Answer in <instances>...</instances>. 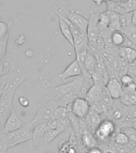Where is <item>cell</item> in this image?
<instances>
[{
    "instance_id": "1",
    "label": "cell",
    "mask_w": 136,
    "mask_h": 153,
    "mask_svg": "<svg viewBox=\"0 0 136 153\" xmlns=\"http://www.w3.org/2000/svg\"><path fill=\"white\" fill-rule=\"evenodd\" d=\"M86 78V77L82 75L68 83H64L61 85L48 88L47 90V94L49 96L50 100H58L59 98L69 93H74L79 97Z\"/></svg>"
},
{
    "instance_id": "2",
    "label": "cell",
    "mask_w": 136,
    "mask_h": 153,
    "mask_svg": "<svg viewBox=\"0 0 136 153\" xmlns=\"http://www.w3.org/2000/svg\"><path fill=\"white\" fill-rule=\"evenodd\" d=\"M34 126L31 123L25 124L23 126L14 131L5 134V138L7 141V148H13L21 143L31 140L32 139V131Z\"/></svg>"
},
{
    "instance_id": "3",
    "label": "cell",
    "mask_w": 136,
    "mask_h": 153,
    "mask_svg": "<svg viewBox=\"0 0 136 153\" xmlns=\"http://www.w3.org/2000/svg\"><path fill=\"white\" fill-rule=\"evenodd\" d=\"M117 126L112 120L110 118H104L98 124V126L94 131V136L95 137L97 142L100 141L102 143H107L112 139L115 131H117Z\"/></svg>"
},
{
    "instance_id": "4",
    "label": "cell",
    "mask_w": 136,
    "mask_h": 153,
    "mask_svg": "<svg viewBox=\"0 0 136 153\" xmlns=\"http://www.w3.org/2000/svg\"><path fill=\"white\" fill-rule=\"evenodd\" d=\"M57 107V100H50H50L40 105L36 112L35 117L31 121V124L35 127L37 124L42 123H47L52 118L53 113Z\"/></svg>"
},
{
    "instance_id": "5",
    "label": "cell",
    "mask_w": 136,
    "mask_h": 153,
    "mask_svg": "<svg viewBox=\"0 0 136 153\" xmlns=\"http://www.w3.org/2000/svg\"><path fill=\"white\" fill-rule=\"evenodd\" d=\"M56 7H58V11L59 14L67 18L71 23H73L75 26L78 28L80 29L83 32L86 33V28H87V25H88V19L84 18L83 15L79 14L78 11L75 10H72L66 8L63 6L61 5H57Z\"/></svg>"
},
{
    "instance_id": "6",
    "label": "cell",
    "mask_w": 136,
    "mask_h": 153,
    "mask_svg": "<svg viewBox=\"0 0 136 153\" xmlns=\"http://www.w3.org/2000/svg\"><path fill=\"white\" fill-rule=\"evenodd\" d=\"M15 92L2 93L0 97V125L3 127L5 122L13 110V100Z\"/></svg>"
},
{
    "instance_id": "7",
    "label": "cell",
    "mask_w": 136,
    "mask_h": 153,
    "mask_svg": "<svg viewBox=\"0 0 136 153\" xmlns=\"http://www.w3.org/2000/svg\"><path fill=\"white\" fill-rule=\"evenodd\" d=\"M74 117L79 119L86 118L91 110V105L83 97H76L67 108Z\"/></svg>"
},
{
    "instance_id": "8",
    "label": "cell",
    "mask_w": 136,
    "mask_h": 153,
    "mask_svg": "<svg viewBox=\"0 0 136 153\" xmlns=\"http://www.w3.org/2000/svg\"><path fill=\"white\" fill-rule=\"evenodd\" d=\"M29 76H26L16 70H10L7 73V82L5 85L2 93L7 92H16L19 86L28 78Z\"/></svg>"
},
{
    "instance_id": "9",
    "label": "cell",
    "mask_w": 136,
    "mask_h": 153,
    "mask_svg": "<svg viewBox=\"0 0 136 153\" xmlns=\"http://www.w3.org/2000/svg\"><path fill=\"white\" fill-rule=\"evenodd\" d=\"M128 107L129 106L123 105L119 100H114L112 108L109 113V115H110V117L109 118L115 122L116 126H122L127 112Z\"/></svg>"
},
{
    "instance_id": "10",
    "label": "cell",
    "mask_w": 136,
    "mask_h": 153,
    "mask_svg": "<svg viewBox=\"0 0 136 153\" xmlns=\"http://www.w3.org/2000/svg\"><path fill=\"white\" fill-rule=\"evenodd\" d=\"M99 11L97 13L91 12L90 19H88V25L86 28V38L90 45H92L99 36V29L98 26V19Z\"/></svg>"
},
{
    "instance_id": "11",
    "label": "cell",
    "mask_w": 136,
    "mask_h": 153,
    "mask_svg": "<svg viewBox=\"0 0 136 153\" xmlns=\"http://www.w3.org/2000/svg\"><path fill=\"white\" fill-rule=\"evenodd\" d=\"M25 123L19 118V115L17 114L15 110L13 108V110L9 115V117L5 122L4 125L2 127V132L5 134L9 133L11 131H14L15 130H18L19 128L23 126Z\"/></svg>"
},
{
    "instance_id": "12",
    "label": "cell",
    "mask_w": 136,
    "mask_h": 153,
    "mask_svg": "<svg viewBox=\"0 0 136 153\" xmlns=\"http://www.w3.org/2000/svg\"><path fill=\"white\" fill-rule=\"evenodd\" d=\"M105 87L113 100L119 99L122 92V86L120 83L119 79L116 76H111L107 81Z\"/></svg>"
},
{
    "instance_id": "13",
    "label": "cell",
    "mask_w": 136,
    "mask_h": 153,
    "mask_svg": "<svg viewBox=\"0 0 136 153\" xmlns=\"http://www.w3.org/2000/svg\"><path fill=\"white\" fill-rule=\"evenodd\" d=\"M79 76H82V71L76 59H74L73 62H71L69 65L61 74H59V77L62 81H64L65 80H67V79L70 78V77Z\"/></svg>"
},
{
    "instance_id": "14",
    "label": "cell",
    "mask_w": 136,
    "mask_h": 153,
    "mask_svg": "<svg viewBox=\"0 0 136 153\" xmlns=\"http://www.w3.org/2000/svg\"><path fill=\"white\" fill-rule=\"evenodd\" d=\"M47 123H42V124H37L34 127L33 131H32V143L35 148H37L38 146L42 145V140H43V135L47 130Z\"/></svg>"
},
{
    "instance_id": "15",
    "label": "cell",
    "mask_w": 136,
    "mask_h": 153,
    "mask_svg": "<svg viewBox=\"0 0 136 153\" xmlns=\"http://www.w3.org/2000/svg\"><path fill=\"white\" fill-rule=\"evenodd\" d=\"M103 86L95 85V84L91 86V88H89L85 96V99L90 103V105H92L93 103L100 100L103 93Z\"/></svg>"
},
{
    "instance_id": "16",
    "label": "cell",
    "mask_w": 136,
    "mask_h": 153,
    "mask_svg": "<svg viewBox=\"0 0 136 153\" xmlns=\"http://www.w3.org/2000/svg\"><path fill=\"white\" fill-rule=\"evenodd\" d=\"M57 14L58 18H59V29L61 30V33L65 38V39L71 45H74V38L72 35L71 31L70 30L69 26L67 24V22L61 18L59 14Z\"/></svg>"
},
{
    "instance_id": "17",
    "label": "cell",
    "mask_w": 136,
    "mask_h": 153,
    "mask_svg": "<svg viewBox=\"0 0 136 153\" xmlns=\"http://www.w3.org/2000/svg\"><path fill=\"white\" fill-rule=\"evenodd\" d=\"M80 136H81V138L79 141L81 142L82 146L86 150H88L89 148L98 146V142L96 140L95 137L92 134L90 133L88 131L83 132Z\"/></svg>"
},
{
    "instance_id": "18",
    "label": "cell",
    "mask_w": 136,
    "mask_h": 153,
    "mask_svg": "<svg viewBox=\"0 0 136 153\" xmlns=\"http://www.w3.org/2000/svg\"><path fill=\"white\" fill-rule=\"evenodd\" d=\"M75 50V53L82 52L85 50H88L89 43L86 34H83V35L78 36L74 38V45H73Z\"/></svg>"
},
{
    "instance_id": "19",
    "label": "cell",
    "mask_w": 136,
    "mask_h": 153,
    "mask_svg": "<svg viewBox=\"0 0 136 153\" xmlns=\"http://www.w3.org/2000/svg\"><path fill=\"white\" fill-rule=\"evenodd\" d=\"M86 119L88 121L89 126L91 127V128L94 129V131L95 130L96 128L98 126V124H100L101 121L104 119V117L98 112H95L93 110H90L88 115L86 116Z\"/></svg>"
},
{
    "instance_id": "20",
    "label": "cell",
    "mask_w": 136,
    "mask_h": 153,
    "mask_svg": "<svg viewBox=\"0 0 136 153\" xmlns=\"http://www.w3.org/2000/svg\"><path fill=\"white\" fill-rule=\"evenodd\" d=\"M119 50L120 54L129 62L130 65H131L136 59V49L134 48L123 45V46L119 47Z\"/></svg>"
},
{
    "instance_id": "21",
    "label": "cell",
    "mask_w": 136,
    "mask_h": 153,
    "mask_svg": "<svg viewBox=\"0 0 136 153\" xmlns=\"http://www.w3.org/2000/svg\"><path fill=\"white\" fill-rule=\"evenodd\" d=\"M110 40H111V44L113 45V46L119 48L125 45L127 38L122 31L115 30L111 32Z\"/></svg>"
},
{
    "instance_id": "22",
    "label": "cell",
    "mask_w": 136,
    "mask_h": 153,
    "mask_svg": "<svg viewBox=\"0 0 136 153\" xmlns=\"http://www.w3.org/2000/svg\"><path fill=\"white\" fill-rule=\"evenodd\" d=\"M131 15L132 12H127L119 15L120 29L122 33H124L133 26L131 22Z\"/></svg>"
},
{
    "instance_id": "23",
    "label": "cell",
    "mask_w": 136,
    "mask_h": 153,
    "mask_svg": "<svg viewBox=\"0 0 136 153\" xmlns=\"http://www.w3.org/2000/svg\"><path fill=\"white\" fill-rule=\"evenodd\" d=\"M106 12H107V14H108L109 19H110V23H109V26H108L109 30H110L111 32L115 30L121 31V29H120V23H119L120 14H116V13H115V12L108 11V10H107Z\"/></svg>"
},
{
    "instance_id": "24",
    "label": "cell",
    "mask_w": 136,
    "mask_h": 153,
    "mask_svg": "<svg viewBox=\"0 0 136 153\" xmlns=\"http://www.w3.org/2000/svg\"><path fill=\"white\" fill-rule=\"evenodd\" d=\"M120 130L126 133L128 138V147L132 149L134 146H136V130L131 126L123 127L121 128Z\"/></svg>"
},
{
    "instance_id": "25",
    "label": "cell",
    "mask_w": 136,
    "mask_h": 153,
    "mask_svg": "<svg viewBox=\"0 0 136 153\" xmlns=\"http://www.w3.org/2000/svg\"><path fill=\"white\" fill-rule=\"evenodd\" d=\"M59 135L60 133L57 129H50L49 128H47V130H46L45 133L43 135V140H42V144H45V145L50 144Z\"/></svg>"
},
{
    "instance_id": "26",
    "label": "cell",
    "mask_w": 136,
    "mask_h": 153,
    "mask_svg": "<svg viewBox=\"0 0 136 153\" xmlns=\"http://www.w3.org/2000/svg\"><path fill=\"white\" fill-rule=\"evenodd\" d=\"M105 2L108 11L115 12L119 14H122L126 13L122 5L120 4V2H117L116 0H106Z\"/></svg>"
},
{
    "instance_id": "27",
    "label": "cell",
    "mask_w": 136,
    "mask_h": 153,
    "mask_svg": "<svg viewBox=\"0 0 136 153\" xmlns=\"http://www.w3.org/2000/svg\"><path fill=\"white\" fill-rule=\"evenodd\" d=\"M114 143L117 145L122 146H128V138L124 131L122 130L115 131V135L112 137Z\"/></svg>"
},
{
    "instance_id": "28",
    "label": "cell",
    "mask_w": 136,
    "mask_h": 153,
    "mask_svg": "<svg viewBox=\"0 0 136 153\" xmlns=\"http://www.w3.org/2000/svg\"><path fill=\"white\" fill-rule=\"evenodd\" d=\"M96 63H97V62H96L93 54L89 51H87V54H86V60H85V69L91 75L93 74L95 69Z\"/></svg>"
},
{
    "instance_id": "29",
    "label": "cell",
    "mask_w": 136,
    "mask_h": 153,
    "mask_svg": "<svg viewBox=\"0 0 136 153\" xmlns=\"http://www.w3.org/2000/svg\"><path fill=\"white\" fill-rule=\"evenodd\" d=\"M110 23V19L107 12H99L98 19V26L99 31L107 29Z\"/></svg>"
},
{
    "instance_id": "30",
    "label": "cell",
    "mask_w": 136,
    "mask_h": 153,
    "mask_svg": "<svg viewBox=\"0 0 136 153\" xmlns=\"http://www.w3.org/2000/svg\"><path fill=\"white\" fill-rule=\"evenodd\" d=\"M76 97H78L75 94H74V93H69V94L63 96V97H62L59 98L57 100L58 106H62V107L68 108L71 105V104L73 102V100Z\"/></svg>"
},
{
    "instance_id": "31",
    "label": "cell",
    "mask_w": 136,
    "mask_h": 153,
    "mask_svg": "<svg viewBox=\"0 0 136 153\" xmlns=\"http://www.w3.org/2000/svg\"><path fill=\"white\" fill-rule=\"evenodd\" d=\"M69 113L70 111L67 108L62 107V106H58L55 108L54 113H53L52 118L56 120L66 118V117H69Z\"/></svg>"
},
{
    "instance_id": "32",
    "label": "cell",
    "mask_w": 136,
    "mask_h": 153,
    "mask_svg": "<svg viewBox=\"0 0 136 153\" xmlns=\"http://www.w3.org/2000/svg\"><path fill=\"white\" fill-rule=\"evenodd\" d=\"M11 23V22L6 21V20L0 22V39L9 38Z\"/></svg>"
},
{
    "instance_id": "33",
    "label": "cell",
    "mask_w": 136,
    "mask_h": 153,
    "mask_svg": "<svg viewBox=\"0 0 136 153\" xmlns=\"http://www.w3.org/2000/svg\"><path fill=\"white\" fill-rule=\"evenodd\" d=\"M71 120L69 117H66V118H62V119L58 120V127L57 130L59 131L60 134L64 132L67 129V128L71 125Z\"/></svg>"
},
{
    "instance_id": "34",
    "label": "cell",
    "mask_w": 136,
    "mask_h": 153,
    "mask_svg": "<svg viewBox=\"0 0 136 153\" xmlns=\"http://www.w3.org/2000/svg\"><path fill=\"white\" fill-rule=\"evenodd\" d=\"M126 36V38L134 45L136 49V27L132 26L130 29H128L127 31L123 33Z\"/></svg>"
},
{
    "instance_id": "35",
    "label": "cell",
    "mask_w": 136,
    "mask_h": 153,
    "mask_svg": "<svg viewBox=\"0 0 136 153\" xmlns=\"http://www.w3.org/2000/svg\"><path fill=\"white\" fill-rule=\"evenodd\" d=\"M8 38H9L0 39V63L4 61V58L7 54Z\"/></svg>"
},
{
    "instance_id": "36",
    "label": "cell",
    "mask_w": 136,
    "mask_h": 153,
    "mask_svg": "<svg viewBox=\"0 0 136 153\" xmlns=\"http://www.w3.org/2000/svg\"><path fill=\"white\" fill-rule=\"evenodd\" d=\"M123 7L125 12H133L136 10V0H127L123 2H120Z\"/></svg>"
},
{
    "instance_id": "37",
    "label": "cell",
    "mask_w": 136,
    "mask_h": 153,
    "mask_svg": "<svg viewBox=\"0 0 136 153\" xmlns=\"http://www.w3.org/2000/svg\"><path fill=\"white\" fill-rule=\"evenodd\" d=\"M4 63V61L0 63V91H1V92L3 91V88H4L5 87V85H6L7 78V74H4V73H3Z\"/></svg>"
},
{
    "instance_id": "38",
    "label": "cell",
    "mask_w": 136,
    "mask_h": 153,
    "mask_svg": "<svg viewBox=\"0 0 136 153\" xmlns=\"http://www.w3.org/2000/svg\"><path fill=\"white\" fill-rule=\"evenodd\" d=\"M119 79L120 83H121V85H122V87L130 85L131 84H132L133 82H134L133 77H132L131 75L129 74H123V75H122V76H120Z\"/></svg>"
},
{
    "instance_id": "39",
    "label": "cell",
    "mask_w": 136,
    "mask_h": 153,
    "mask_svg": "<svg viewBox=\"0 0 136 153\" xmlns=\"http://www.w3.org/2000/svg\"><path fill=\"white\" fill-rule=\"evenodd\" d=\"M7 141L5 138V134L2 132V129L0 131V153H7Z\"/></svg>"
},
{
    "instance_id": "40",
    "label": "cell",
    "mask_w": 136,
    "mask_h": 153,
    "mask_svg": "<svg viewBox=\"0 0 136 153\" xmlns=\"http://www.w3.org/2000/svg\"><path fill=\"white\" fill-rule=\"evenodd\" d=\"M114 147V150L115 153H130L131 152V148L128 146H122V145H117V144H113Z\"/></svg>"
},
{
    "instance_id": "41",
    "label": "cell",
    "mask_w": 136,
    "mask_h": 153,
    "mask_svg": "<svg viewBox=\"0 0 136 153\" xmlns=\"http://www.w3.org/2000/svg\"><path fill=\"white\" fill-rule=\"evenodd\" d=\"M19 103L20 104L22 107L26 108L28 107L29 105H30V100L26 97H20L19 98Z\"/></svg>"
},
{
    "instance_id": "42",
    "label": "cell",
    "mask_w": 136,
    "mask_h": 153,
    "mask_svg": "<svg viewBox=\"0 0 136 153\" xmlns=\"http://www.w3.org/2000/svg\"><path fill=\"white\" fill-rule=\"evenodd\" d=\"M47 128H49L50 129H57L58 120L51 118V119L47 123Z\"/></svg>"
},
{
    "instance_id": "43",
    "label": "cell",
    "mask_w": 136,
    "mask_h": 153,
    "mask_svg": "<svg viewBox=\"0 0 136 153\" xmlns=\"http://www.w3.org/2000/svg\"><path fill=\"white\" fill-rule=\"evenodd\" d=\"M87 153H103V150L100 147L98 146H95V147H93V148H89L88 150L86 151Z\"/></svg>"
},
{
    "instance_id": "44",
    "label": "cell",
    "mask_w": 136,
    "mask_h": 153,
    "mask_svg": "<svg viewBox=\"0 0 136 153\" xmlns=\"http://www.w3.org/2000/svg\"><path fill=\"white\" fill-rule=\"evenodd\" d=\"M131 22H132V25L136 27V10L132 12Z\"/></svg>"
},
{
    "instance_id": "45",
    "label": "cell",
    "mask_w": 136,
    "mask_h": 153,
    "mask_svg": "<svg viewBox=\"0 0 136 153\" xmlns=\"http://www.w3.org/2000/svg\"><path fill=\"white\" fill-rule=\"evenodd\" d=\"M92 1H93V2L97 5V6L99 7V6H101V5L103 4V2H105L106 0H92Z\"/></svg>"
},
{
    "instance_id": "46",
    "label": "cell",
    "mask_w": 136,
    "mask_h": 153,
    "mask_svg": "<svg viewBox=\"0 0 136 153\" xmlns=\"http://www.w3.org/2000/svg\"><path fill=\"white\" fill-rule=\"evenodd\" d=\"M131 127L132 128H134L136 130V118H134V119L132 120Z\"/></svg>"
},
{
    "instance_id": "47",
    "label": "cell",
    "mask_w": 136,
    "mask_h": 153,
    "mask_svg": "<svg viewBox=\"0 0 136 153\" xmlns=\"http://www.w3.org/2000/svg\"><path fill=\"white\" fill-rule=\"evenodd\" d=\"M130 153H136V146H134V148H132L131 150V152Z\"/></svg>"
},
{
    "instance_id": "48",
    "label": "cell",
    "mask_w": 136,
    "mask_h": 153,
    "mask_svg": "<svg viewBox=\"0 0 136 153\" xmlns=\"http://www.w3.org/2000/svg\"><path fill=\"white\" fill-rule=\"evenodd\" d=\"M131 65H134V66H136V59L134 60V62H133V63H132Z\"/></svg>"
},
{
    "instance_id": "49",
    "label": "cell",
    "mask_w": 136,
    "mask_h": 153,
    "mask_svg": "<svg viewBox=\"0 0 136 153\" xmlns=\"http://www.w3.org/2000/svg\"><path fill=\"white\" fill-rule=\"evenodd\" d=\"M2 21H4V19H2V17H1V15H0V22H2Z\"/></svg>"
},
{
    "instance_id": "50",
    "label": "cell",
    "mask_w": 136,
    "mask_h": 153,
    "mask_svg": "<svg viewBox=\"0 0 136 153\" xmlns=\"http://www.w3.org/2000/svg\"><path fill=\"white\" fill-rule=\"evenodd\" d=\"M2 92H1V91H0V97H1V95H2Z\"/></svg>"
},
{
    "instance_id": "51",
    "label": "cell",
    "mask_w": 136,
    "mask_h": 153,
    "mask_svg": "<svg viewBox=\"0 0 136 153\" xmlns=\"http://www.w3.org/2000/svg\"><path fill=\"white\" fill-rule=\"evenodd\" d=\"M46 153H52V152H46Z\"/></svg>"
},
{
    "instance_id": "52",
    "label": "cell",
    "mask_w": 136,
    "mask_h": 153,
    "mask_svg": "<svg viewBox=\"0 0 136 153\" xmlns=\"http://www.w3.org/2000/svg\"><path fill=\"white\" fill-rule=\"evenodd\" d=\"M83 153H87V152H83Z\"/></svg>"
},
{
    "instance_id": "53",
    "label": "cell",
    "mask_w": 136,
    "mask_h": 153,
    "mask_svg": "<svg viewBox=\"0 0 136 153\" xmlns=\"http://www.w3.org/2000/svg\"><path fill=\"white\" fill-rule=\"evenodd\" d=\"M135 106H136V105H135Z\"/></svg>"
}]
</instances>
